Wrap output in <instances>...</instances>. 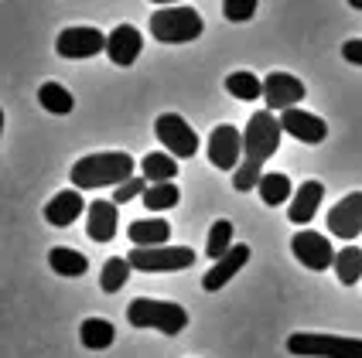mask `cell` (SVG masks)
Returning <instances> with one entry per match:
<instances>
[{
  "label": "cell",
  "mask_w": 362,
  "mask_h": 358,
  "mask_svg": "<svg viewBox=\"0 0 362 358\" xmlns=\"http://www.w3.org/2000/svg\"><path fill=\"white\" fill-rule=\"evenodd\" d=\"M281 123H284V133L294 140H301V143H322L328 137V123L322 117H315V113H308V109H284L281 113Z\"/></svg>",
  "instance_id": "obj_13"
},
{
  "label": "cell",
  "mask_w": 362,
  "mask_h": 358,
  "mask_svg": "<svg viewBox=\"0 0 362 358\" xmlns=\"http://www.w3.org/2000/svg\"><path fill=\"white\" fill-rule=\"evenodd\" d=\"M260 198L263 205H270V208H277V205H284V201L294 198V188H291V178L287 174H281V171H267L260 178Z\"/></svg>",
  "instance_id": "obj_20"
},
{
  "label": "cell",
  "mask_w": 362,
  "mask_h": 358,
  "mask_svg": "<svg viewBox=\"0 0 362 358\" xmlns=\"http://www.w3.org/2000/svg\"><path fill=\"white\" fill-rule=\"evenodd\" d=\"M141 198H144V208H147V212H168V208H175L181 201V191L175 181H164V184H151Z\"/></svg>",
  "instance_id": "obj_27"
},
{
  "label": "cell",
  "mask_w": 362,
  "mask_h": 358,
  "mask_svg": "<svg viewBox=\"0 0 362 358\" xmlns=\"http://www.w3.org/2000/svg\"><path fill=\"white\" fill-rule=\"evenodd\" d=\"M246 157V147H243V133L233 123H219L212 133H209V160L212 167L219 171H236Z\"/></svg>",
  "instance_id": "obj_8"
},
{
  "label": "cell",
  "mask_w": 362,
  "mask_h": 358,
  "mask_svg": "<svg viewBox=\"0 0 362 358\" xmlns=\"http://www.w3.org/2000/svg\"><path fill=\"white\" fill-rule=\"evenodd\" d=\"M120 205L117 201H89V219H86V236L93 242H110L117 236V225H120Z\"/></svg>",
  "instance_id": "obj_16"
},
{
  "label": "cell",
  "mask_w": 362,
  "mask_h": 358,
  "mask_svg": "<svg viewBox=\"0 0 362 358\" xmlns=\"http://www.w3.org/2000/svg\"><path fill=\"white\" fill-rule=\"evenodd\" d=\"M127 259L141 273H175V270L195 266V249H188V246H134Z\"/></svg>",
  "instance_id": "obj_6"
},
{
  "label": "cell",
  "mask_w": 362,
  "mask_h": 358,
  "mask_svg": "<svg viewBox=\"0 0 362 358\" xmlns=\"http://www.w3.org/2000/svg\"><path fill=\"white\" fill-rule=\"evenodd\" d=\"M226 93L233 100L257 102L263 96V79H257L253 72H233V76H226Z\"/></svg>",
  "instance_id": "obj_25"
},
{
  "label": "cell",
  "mask_w": 362,
  "mask_h": 358,
  "mask_svg": "<svg viewBox=\"0 0 362 358\" xmlns=\"http://www.w3.org/2000/svg\"><path fill=\"white\" fill-rule=\"evenodd\" d=\"M291 249H294V259L308 266V270H332L335 266V249H332V242L322 236V232H311V229H301V232H294L291 239Z\"/></svg>",
  "instance_id": "obj_9"
},
{
  "label": "cell",
  "mask_w": 362,
  "mask_h": 358,
  "mask_svg": "<svg viewBox=\"0 0 362 358\" xmlns=\"http://www.w3.org/2000/svg\"><path fill=\"white\" fill-rule=\"evenodd\" d=\"M328 232L335 239H356L362 236V191H352V195H345L339 205H332V212H328Z\"/></svg>",
  "instance_id": "obj_12"
},
{
  "label": "cell",
  "mask_w": 362,
  "mask_h": 358,
  "mask_svg": "<svg viewBox=\"0 0 362 358\" xmlns=\"http://www.w3.org/2000/svg\"><path fill=\"white\" fill-rule=\"evenodd\" d=\"M141 174L151 181V184H164V181H175L178 164H175L171 154H147V157L141 160Z\"/></svg>",
  "instance_id": "obj_28"
},
{
  "label": "cell",
  "mask_w": 362,
  "mask_h": 358,
  "mask_svg": "<svg viewBox=\"0 0 362 358\" xmlns=\"http://www.w3.org/2000/svg\"><path fill=\"white\" fill-rule=\"evenodd\" d=\"M335 277L345 287H356L362 280V249L359 246H342L335 256Z\"/></svg>",
  "instance_id": "obj_23"
},
{
  "label": "cell",
  "mask_w": 362,
  "mask_h": 358,
  "mask_svg": "<svg viewBox=\"0 0 362 358\" xmlns=\"http://www.w3.org/2000/svg\"><path fill=\"white\" fill-rule=\"evenodd\" d=\"M304 100V82L291 72H270L263 79V102L267 109H294Z\"/></svg>",
  "instance_id": "obj_11"
},
{
  "label": "cell",
  "mask_w": 362,
  "mask_h": 358,
  "mask_svg": "<svg viewBox=\"0 0 362 358\" xmlns=\"http://www.w3.org/2000/svg\"><path fill=\"white\" fill-rule=\"evenodd\" d=\"M113 324L110 321H103V318H86L79 324V338L82 345L89 348V352H103V348H110L113 345Z\"/></svg>",
  "instance_id": "obj_21"
},
{
  "label": "cell",
  "mask_w": 362,
  "mask_h": 358,
  "mask_svg": "<svg viewBox=\"0 0 362 358\" xmlns=\"http://www.w3.org/2000/svg\"><path fill=\"white\" fill-rule=\"evenodd\" d=\"M144 48V38L141 31L134 28V24H120V28H113L110 31V41H106V55L113 65H120V68H130L137 55H141Z\"/></svg>",
  "instance_id": "obj_14"
},
{
  "label": "cell",
  "mask_w": 362,
  "mask_h": 358,
  "mask_svg": "<svg viewBox=\"0 0 362 358\" xmlns=\"http://www.w3.org/2000/svg\"><path fill=\"white\" fill-rule=\"evenodd\" d=\"M154 133L168 147L171 157H195L199 154V133L178 113H161V117L154 119Z\"/></svg>",
  "instance_id": "obj_7"
},
{
  "label": "cell",
  "mask_w": 362,
  "mask_h": 358,
  "mask_svg": "<svg viewBox=\"0 0 362 358\" xmlns=\"http://www.w3.org/2000/svg\"><path fill=\"white\" fill-rule=\"evenodd\" d=\"M205 31V24H202V14L195 7H158L154 14H151V35L164 44H188V41H195Z\"/></svg>",
  "instance_id": "obj_3"
},
{
  "label": "cell",
  "mask_w": 362,
  "mask_h": 358,
  "mask_svg": "<svg viewBox=\"0 0 362 358\" xmlns=\"http://www.w3.org/2000/svg\"><path fill=\"white\" fill-rule=\"evenodd\" d=\"M127 236H130L134 246H164L171 239V225L164 219H137L130 222Z\"/></svg>",
  "instance_id": "obj_19"
},
{
  "label": "cell",
  "mask_w": 362,
  "mask_h": 358,
  "mask_svg": "<svg viewBox=\"0 0 362 358\" xmlns=\"http://www.w3.org/2000/svg\"><path fill=\"white\" fill-rule=\"evenodd\" d=\"M281 133H284V123L270 109L253 113L250 123H246V130H243V147H246V157L243 160L263 167L267 160L281 150Z\"/></svg>",
  "instance_id": "obj_4"
},
{
  "label": "cell",
  "mask_w": 362,
  "mask_h": 358,
  "mask_svg": "<svg viewBox=\"0 0 362 358\" xmlns=\"http://www.w3.org/2000/svg\"><path fill=\"white\" fill-rule=\"evenodd\" d=\"M322 198H325V184L322 181H304L301 188L294 191L291 205H287V219L294 222V225H308V222L315 219V212H318Z\"/></svg>",
  "instance_id": "obj_17"
},
{
  "label": "cell",
  "mask_w": 362,
  "mask_h": 358,
  "mask_svg": "<svg viewBox=\"0 0 362 358\" xmlns=\"http://www.w3.org/2000/svg\"><path fill=\"white\" fill-rule=\"evenodd\" d=\"M82 212H86V201H82L79 191H59L55 198L45 205V219L52 225H59V229H69Z\"/></svg>",
  "instance_id": "obj_18"
},
{
  "label": "cell",
  "mask_w": 362,
  "mask_h": 358,
  "mask_svg": "<svg viewBox=\"0 0 362 358\" xmlns=\"http://www.w3.org/2000/svg\"><path fill=\"white\" fill-rule=\"evenodd\" d=\"M130 259L127 256H113L103 263V273H100V287L103 294H117V290H123L127 287V280H130Z\"/></svg>",
  "instance_id": "obj_26"
},
{
  "label": "cell",
  "mask_w": 362,
  "mask_h": 358,
  "mask_svg": "<svg viewBox=\"0 0 362 358\" xmlns=\"http://www.w3.org/2000/svg\"><path fill=\"white\" fill-rule=\"evenodd\" d=\"M287 352L301 358H362V338H342V335H291Z\"/></svg>",
  "instance_id": "obj_5"
},
{
  "label": "cell",
  "mask_w": 362,
  "mask_h": 358,
  "mask_svg": "<svg viewBox=\"0 0 362 358\" xmlns=\"http://www.w3.org/2000/svg\"><path fill=\"white\" fill-rule=\"evenodd\" d=\"M137 160L123 150H106V154H86L72 164V184L76 191H96V188H120L123 181L137 178Z\"/></svg>",
  "instance_id": "obj_1"
},
{
  "label": "cell",
  "mask_w": 362,
  "mask_h": 358,
  "mask_svg": "<svg viewBox=\"0 0 362 358\" xmlns=\"http://www.w3.org/2000/svg\"><path fill=\"white\" fill-rule=\"evenodd\" d=\"M38 102L48 109V113H55V117H65V113H72V109H76L72 93H69L62 82H45V85L38 89Z\"/></svg>",
  "instance_id": "obj_24"
},
{
  "label": "cell",
  "mask_w": 362,
  "mask_h": 358,
  "mask_svg": "<svg viewBox=\"0 0 362 358\" xmlns=\"http://www.w3.org/2000/svg\"><path fill=\"white\" fill-rule=\"evenodd\" d=\"M222 14L233 24H243L257 14V0H222Z\"/></svg>",
  "instance_id": "obj_30"
},
{
  "label": "cell",
  "mask_w": 362,
  "mask_h": 358,
  "mask_svg": "<svg viewBox=\"0 0 362 358\" xmlns=\"http://www.w3.org/2000/svg\"><path fill=\"white\" fill-rule=\"evenodd\" d=\"M342 59L352 65H362V38H349L342 44Z\"/></svg>",
  "instance_id": "obj_32"
},
{
  "label": "cell",
  "mask_w": 362,
  "mask_h": 358,
  "mask_svg": "<svg viewBox=\"0 0 362 358\" xmlns=\"http://www.w3.org/2000/svg\"><path fill=\"white\" fill-rule=\"evenodd\" d=\"M349 7H356V11H362V0H349Z\"/></svg>",
  "instance_id": "obj_34"
},
{
  "label": "cell",
  "mask_w": 362,
  "mask_h": 358,
  "mask_svg": "<svg viewBox=\"0 0 362 358\" xmlns=\"http://www.w3.org/2000/svg\"><path fill=\"white\" fill-rule=\"evenodd\" d=\"M48 266L62 273V277H82L86 270H89V259L76 253V249H69V246H55L52 253H48Z\"/></svg>",
  "instance_id": "obj_22"
},
{
  "label": "cell",
  "mask_w": 362,
  "mask_h": 358,
  "mask_svg": "<svg viewBox=\"0 0 362 358\" xmlns=\"http://www.w3.org/2000/svg\"><path fill=\"white\" fill-rule=\"evenodd\" d=\"M233 249V222L219 219L212 229H209V239H205V253L212 259H222L226 253Z\"/></svg>",
  "instance_id": "obj_29"
},
{
  "label": "cell",
  "mask_w": 362,
  "mask_h": 358,
  "mask_svg": "<svg viewBox=\"0 0 362 358\" xmlns=\"http://www.w3.org/2000/svg\"><path fill=\"white\" fill-rule=\"evenodd\" d=\"M151 4H161V7H175L178 0H151Z\"/></svg>",
  "instance_id": "obj_33"
},
{
  "label": "cell",
  "mask_w": 362,
  "mask_h": 358,
  "mask_svg": "<svg viewBox=\"0 0 362 358\" xmlns=\"http://www.w3.org/2000/svg\"><path fill=\"white\" fill-rule=\"evenodd\" d=\"M127 321L134 328H154V331H164V335H181L188 328V311L175 300L137 297L127 307Z\"/></svg>",
  "instance_id": "obj_2"
},
{
  "label": "cell",
  "mask_w": 362,
  "mask_h": 358,
  "mask_svg": "<svg viewBox=\"0 0 362 358\" xmlns=\"http://www.w3.org/2000/svg\"><path fill=\"white\" fill-rule=\"evenodd\" d=\"M106 41L110 35H103L100 28H65L55 38V52L62 59H93L106 52Z\"/></svg>",
  "instance_id": "obj_10"
},
{
  "label": "cell",
  "mask_w": 362,
  "mask_h": 358,
  "mask_svg": "<svg viewBox=\"0 0 362 358\" xmlns=\"http://www.w3.org/2000/svg\"><path fill=\"white\" fill-rule=\"evenodd\" d=\"M250 256H253V249H250V246H233V249H229L222 259H216V266L202 277V287H205L209 294L222 290V287H226V283H229V280L236 277L243 266L250 263Z\"/></svg>",
  "instance_id": "obj_15"
},
{
  "label": "cell",
  "mask_w": 362,
  "mask_h": 358,
  "mask_svg": "<svg viewBox=\"0 0 362 358\" xmlns=\"http://www.w3.org/2000/svg\"><path fill=\"white\" fill-rule=\"evenodd\" d=\"M147 188H151V181L144 178V174H137V178L123 181L120 188L113 191V198H110V201H117V205H127V201H134V198H137V195H144Z\"/></svg>",
  "instance_id": "obj_31"
}]
</instances>
